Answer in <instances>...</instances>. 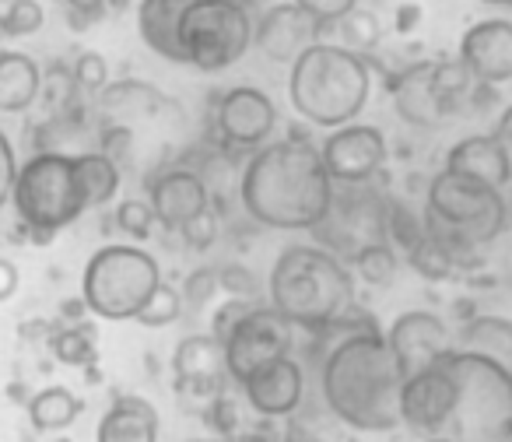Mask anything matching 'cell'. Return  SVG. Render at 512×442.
Here are the masks:
<instances>
[{
	"label": "cell",
	"mask_w": 512,
	"mask_h": 442,
	"mask_svg": "<svg viewBox=\"0 0 512 442\" xmlns=\"http://www.w3.org/2000/svg\"><path fill=\"white\" fill-rule=\"evenodd\" d=\"M334 179L320 148L302 134L256 148L242 169L239 197L249 218L281 232H309L330 204Z\"/></svg>",
	"instance_id": "6da1fadb"
},
{
	"label": "cell",
	"mask_w": 512,
	"mask_h": 442,
	"mask_svg": "<svg viewBox=\"0 0 512 442\" xmlns=\"http://www.w3.org/2000/svg\"><path fill=\"white\" fill-rule=\"evenodd\" d=\"M327 407L358 432H393L400 425V376L379 330L344 334L320 372Z\"/></svg>",
	"instance_id": "7a4b0ae2"
},
{
	"label": "cell",
	"mask_w": 512,
	"mask_h": 442,
	"mask_svg": "<svg viewBox=\"0 0 512 442\" xmlns=\"http://www.w3.org/2000/svg\"><path fill=\"white\" fill-rule=\"evenodd\" d=\"M271 309L320 334L355 309L351 271L323 246H288L271 271Z\"/></svg>",
	"instance_id": "3957f363"
},
{
	"label": "cell",
	"mask_w": 512,
	"mask_h": 442,
	"mask_svg": "<svg viewBox=\"0 0 512 442\" xmlns=\"http://www.w3.org/2000/svg\"><path fill=\"white\" fill-rule=\"evenodd\" d=\"M372 95L369 60L337 43H316L292 64L288 99L313 127H344L362 116Z\"/></svg>",
	"instance_id": "277c9868"
},
{
	"label": "cell",
	"mask_w": 512,
	"mask_h": 442,
	"mask_svg": "<svg viewBox=\"0 0 512 442\" xmlns=\"http://www.w3.org/2000/svg\"><path fill=\"white\" fill-rule=\"evenodd\" d=\"M456 400L442 428L449 442H512V369L470 351H449Z\"/></svg>",
	"instance_id": "5b68a950"
},
{
	"label": "cell",
	"mask_w": 512,
	"mask_h": 442,
	"mask_svg": "<svg viewBox=\"0 0 512 442\" xmlns=\"http://www.w3.org/2000/svg\"><path fill=\"white\" fill-rule=\"evenodd\" d=\"M425 229L446 239L463 264H477V250L495 243L502 236L505 221H509V207L505 197L491 186L467 179L460 172L442 169L439 176L428 183V207L421 214Z\"/></svg>",
	"instance_id": "8992f818"
},
{
	"label": "cell",
	"mask_w": 512,
	"mask_h": 442,
	"mask_svg": "<svg viewBox=\"0 0 512 442\" xmlns=\"http://www.w3.org/2000/svg\"><path fill=\"white\" fill-rule=\"evenodd\" d=\"M11 200L29 229V239L39 246H46L60 229L74 225L88 211L74 179V162L64 151H39L25 165H18Z\"/></svg>",
	"instance_id": "52a82bcc"
},
{
	"label": "cell",
	"mask_w": 512,
	"mask_h": 442,
	"mask_svg": "<svg viewBox=\"0 0 512 442\" xmlns=\"http://www.w3.org/2000/svg\"><path fill=\"white\" fill-rule=\"evenodd\" d=\"M162 281L158 260L141 246H102L85 267L81 302L102 320H134Z\"/></svg>",
	"instance_id": "ba28073f"
},
{
	"label": "cell",
	"mask_w": 512,
	"mask_h": 442,
	"mask_svg": "<svg viewBox=\"0 0 512 442\" xmlns=\"http://www.w3.org/2000/svg\"><path fill=\"white\" fill-rule=\"evenodd\" d=\"M176 36L183 64L214 74L246 57L253 43V18L239 0H186Z\"/></svg>",
	"instance_id": "9c48e42d"
},
{
	"label": "cell",
	"mask_w": 512,
	"mask_h": 442,
	"mask_svg": "<svg viewBox=\"0 0 512 442\" xmlns=\"http://www.w3.org/2000/svg\"><path fill=\"white\" fill-rule=\"evenodd\" d=\"M386 211L390 200L369 183H334L330 204L316 221V246L334 253L337 260H355L365 246L386 243Z\"/></svg>",
	"instance_id": "30bf717a"
},
{
	"label": "cell",
	"mask_w": 512,
	"mask_h": 442,
	"mask_svg": "<svg viewBox=\"0 0 512 442\" xmlns=\"http://www.w3.org/2000/svg\"><path fill=\"white\" fill-rule=\"evenodd\" d=\"M295 348V327L278 313V309L256 302L232 330L221 341V351H225V376L235 379V383H246L256 369L278 362V358H288Z\"/></svg>",
	"instance_id": "8fae6325"
},
{
	"label": "cell",
	"mask_w": 512,
	"mask_h": 442,
	"mask_svg": "<svg viewBox=\"0 0 512 442\" xmlns=\"http://www.w3.org/2000/svg\"><path fill=\"white\" fill-rule=\"evenodd\" d=\"M320 158L334 183H369L386 165V137L369 123H344L323 141Z\"/></svg>",
	"instance_id": "7c38bea8"
},
{
	"label": "cell",
	"mask_w": 512,
	"mask_h": 442,
	"mask_svg": "<svg viewBox=\"0 0 512 442\" xmlns=\"http://www.w3.org/2000/svg\"><path fill=\"white\" fill-rule=\"evenodd\" d=\"M383 337L404 379L428 369V365H435L442 355H449L456 344L446 323L435 313H428V309H411V313L397 316L390 334H383Z\"/></svg>",
	"instance_id": "4fadbf2b"
},
{
	"label": "cell",
	"mask_w": 512,
	"mask_h": 442,
	"mask_svg": "<svg viewBox=\"0 0 512 442\" xmlns=\"http://www.w3.org/2000/svg\"><path fill=\"white\" fill-rule=\"evenodd\" d=\"M442 358L428 369L407 376L404 386H400V425L414 428V432L442 435L449 411H453L456 386Z\"/></svg>",
	"instance_id": "5bb4252c"
},
{
	"label": "cell",
	"mask_w": 512,
	"mask_h": 442,
	"mask_svg": "<svg viewBox=\"0 0 512 442\" xmlns=\"http://www.w3.org/2000/svg\"><path fill=\"white\" fill-rule=\"evenodd\" d=\"M214 120H218V134L228 148H260L278 127V109L267 92L239 85L221 95Z\"/></svg>",
	"instance_id": "9a60e30c"
},
{
	"label": "cell",
	"mask_w": 512,
	"mask_h": 442,
	"mask_svg": "<svg viewBox=\"0 0 512 442\" xmlns=\"http://www.w3.org/2000/svg\"><path fill=\"white\" fill-rule=\"evenodd\" d=\"M316 43H323V25H316L295 4H278V8L260 15V25H253L249 46H256L274 64H295Z\"/></svg>",
	"instance_id": "2e32d148"
},
{
	"label": "cell",
	"mask_w": 512,
	"mask_h": 442,
	"mask_svg": "<svg viewBox=\"0 0 512 442\" xmlns=\"http://www.w3.org/2000/svg\"><path fill=\"white\" fill-rule=\"evenodd\" d=\"M460 60L481 85H509L512 81V22L505 18H488L463 32Z\"/></svg>",
	"instance_id": "e0dca14e"
},
{
	"label": "cell",
	"mask_w": 512,
	"mask_h": 442,
	"mask_svg": "<svg viewBox=\"0 0 512 442\" xmlns=\"http://www.w3.org/2000/svg\"><path fill=\"white\" fill-rule=\"evenodd\" d=\"M148 207H151V214H155L158 225L179 232L193 214L211 207V190H207L204 176H197V172L165 169L162 176L151 179Z\"/></svg>",
	"instance_id": "ac0fdd59"
},
{
	"label": "cell",
	"mask_w": 512,
	"mask_h": 442,
	"mask_svg": "<svg viewBox=\"0 0 512 442\" xmlns=\"http://www.w3.org/2000/svg\"><path fill=\"white\" fill-rule=\"evenodd\" d=\"M242 390H246L249 407L260 418H288V414L299 411L302 393H306V376H302V365L288 355L264 365V369H256L242 383Z\"/></svg>",
	"instance_id": "d6986e66"
},
{
	"label": "cell",
	"mask_w": 512,
	"mask_h": 442,
	"mask_svg": "<svg viewBox=\"0 0 512 442\" xmlns=\"http://www.w3.org/2000/svg\"><path fill=\"white\" fill-rule=\"evenodd\" d=\"M446 169L460 172L467 179L491 186V190L502 193L512 179V158H509V144L502 134H474L463 137L449 148L446 155Z\"/></svg>",
	"instance_id": "ffe728a7"
},
{
	"label": "cell",
	"mask_w": 512,
	"mask_h": 442,
	"mask_svg": "<svg viewBox=\"0 0 512 442\" xmlns=\"http://www.w3.org/2000/svg\"><path fill=\"white\" fill-rule=\"evenodd\" d=\"M172 372H176L179 390H190L197 397H218L225 386V351L211 334H190L179 341L172 355Z\"/></svg>",
	"instance_id": "44dd1931"
},
{
	"label": "cell",
	"mask_w": 512,
	"mask_h": 442,
	"mask_svg": "<svg viewBox=\"0 0 512 442\" xmlns=\"http://www.w3.org/2000/svg\"><path fill=\"white\" fill-rule=\"evenodd\" d=\"M432 67H435V60H421V64H411L407 71H400L397 78H393V106H397L400 120L421 130L442 127V123L449 120L439 95H435Z\"/></svg>",
	"instance_id": "7402d4cb"
},
{
	"label": "cell",
	"mask_w": 512,
	"mask_h": 442,
	"mask_svg": "<svg viewBox=\"0 0 512 442\" xmlns=\"http://www.w3.org/2000/svg\"><path fill=\"white\" fill-rule=\"evenodd\" d=\"M95 442H158V411L144 397H116L102 414Z\"/></svg>",
	"instance_id": "603a6c76"
},
{
	"label": "cell",
	"mask_w": 512,
	"mask_h": 442,
	"mask_svg": "<svg viewBox=\"0 0 512 442\" xmlns=\"http://www.w3.org/2000/svg\"><path fill=\"white\" fill-rule=\"evenodd\" d=\"M43 95V71L29 53L0 50V113H25Z\"/></svg>",
	"instance_id": "cb8c5ba5"
},
{
	"label": "cell",
	"mask_w": 512,
	"mask_h": 442,
	"mask_svg": "<svg viewBox=\"0 0 512 442\" xmlns=\"http://www.w3.org/2000/svg\"><path fill=\"white\" fill-rule=\"evenodd\" d=\"M186 0H141V15H137V29L141 39L148 43V50H155L158 57L183 64V50H179V15H183Z\"/></svg>",
	"instance_id": "d4e9b609"
},
{
	"label": "cell",
	"mask_w": 512,
	"mask_h": 442,
	"mask_svg": "<svg viewBox=\"0 0 512 442\" xmlns=\"http://www.w3.org/2000/svg\"><path fill=\"white\" fill-rule=\"evenodd\" d=\"M456 351H470V355H484L491 362L512 369V323L502 316H474L467 327L460 330V344Z\"/></svg>",
	"instance_id": "484cf974"
},
{
	"label": "cell",
	"mask_w": 512,
	"mask_h": 442,
	"mask_svg": "<svg viewBox=\"0 0 512 442\" xmlns=\"http://www.w3.org/2000/svg\"><path fill=\"white\" fill-rule=\"evenodd\" d=\"M71 162L85 207H102L116 197V190H120V165L113 158L102 155V151H81V155H71Z\"/></svg>",
	"instance_id": "4316f807"
},
{
	"label": "cell",
	"mask_w": 512,
	"mask_h": 442,
	"mask_svg": "<svg viewBox=\"0 0 512 442\" xmlns=\"http://www.w3.org/2000/svg\"><path fill=\"white\" fill-rule=\"evenodd\" d=\"M404 257H407V264H411L414 271L428 281H449V278L460 274V267H467L463 264V257L446 243V239H439L428 229L421 232V239L404 253Z\"/></svg>",
	"instance_id": "83f0119b"
},
{
	"label": "cell",
	"mask_w": 512,
	"mask_h": 442,
	"mask_svg": "<svg viewBox=\"0 0 512 442\" xmlns=\"http://www.w3.org/2000/svg\"><path fill=\"white\" fill-rule=\"evenodd\" d=\"M81 400L67 386H46L29 400V418L39 432H64L78 421Z\"/></svg>",
	"instance_id": "f1b7e54d"
},
{
	"label": "cell",
	"mask_w": 512,
	"mask_h": 442,
	"mask_svg": "<svg viewBox=\"0 0 512 442\" xmlns=\"http://www.w3.org/2000/svg\"><path fill=\"white\" fill-rule=\"evenodd\" d=\"M327 32H334L337 36V46L358 53V57H365L369 50H376L379 39H383V25H379V18L372 15V11H362V8H351L344 18H337L334 25H327L323 36H327Z\"/></svg>",
	"instance_id": "f546056e"
},
{
	"label": "cell",
	"mask_w": 512,
	"mask_h": 442,
	"mask_svg": "<svg viewBox=\"0 0 512 442\" xmlns=\"http://www.w3.org/2000/svg\"><path fill=\"white\" fill-rule=\"evenodd\" d=\"M50 351H53V358L64 365L95 362V327L85 320L71 323V327H57L50 334Z\"/></svg>",
	"instance_id": "4dcf8cb0"
},
{
	"label": "cell",
	"mask_w": 512,
	"mask_h": 442,
	"mask_svg": "<svg viewBox=\"0 0 512 442\" xmlns=\"http://www.w3.org/2000/svg\"><path fill=\"white\" fill-rule=\"evenodd\" d=\"M179 316H183V295H179L172 285H165V281H158L155 292H151L148 302L137 309L134 320L141 323V327H169V323H176Z\"/></svg>",
	"instance_id": "1f68e13d"
},
{
	"label": "cell",
	"mask_w": 512,
	"mask_h": 442,
	"mask_svg": "<svg viewBox=\"0 0 512 442\" xmlns=\"http://www.w3.org/2000/svg\"><path fill=\"white\" fill-rule=\"evenodd\" d=\"M351 264H355V271L362 274L369 285H390L393 274H397V250H393L390 243H372V246H365Z\"/></svg>",
	"instance_id": "d6a6232c"
},
{
	"label": "cell",
	"mask_w": 512,
	"mask_h": 442,
	"mask_svg": "<svg viewBox=\"0 0 512 442\" xmlns=\"http://www.w3.org/2000/svg\"><path fill=\"white\" fill-rule=\"evenodd\" d=\"M39 29H43V4L39 0H11L4 22H0V36L22 39Z\"/></svg>",
	"instance_id": "836d02e7"
},
{
	"label": "cell",
	"mask_w": 512,
	"mask_h": 442,
	"mask_svg": "<svg viewBox=\"0 0 512 442\" xmlns=\"http://www.w3.org/2000/svg\"><path fill=\"white\" fill-rule=\"evenodd\" d=\"M116 225L127 232L130 239H148L155 232V214H151L148 200H123L116 207Z\"/></svg>",
	"instance_id": "e575fe53"
},
{
	"label": "cell",
	"mask_w": 512,
	"mask_h": 442,
	"mask_svg": "<svg viewBox=\"0 0 512 442\" xmlns=\"http://www.w3.org/2000/svg\"><path fill=\"white\" fill-rule=\"evenodd\" d=\"M71 78H74V88H81V92H88V95H99L102 88L109 85L106 57H99V53H81Z\"/></svg>",
	"instance_id": "d590c367"
},
{
	"label": "cell",
	"mask_w": 512,
	"mask_h": 442,
	"mask_svg": "<svg viewBox=\"0 0 512 442\" xmlns=\"http://www.w3.org/2000/svg\"><path fill=\"white\" fill-rule=\"evenodd\" d=\"M179 236L186 239V246H190V250H207V246L218 239V214H214L211 207H207V211H200V214H193L183 229H179Z\"/></svg>",
	"instance_id": "8d00e7d4"
},
{
	"label": "cell",
	"mask_w": 512,
	"mask_h": 442,
	"mask_svg": "<svg viewBox=\"0 0 512 442\" xmlns=\"http://www.w3.org/2000/svg\"><path fill=\"white\" fill-rule=\"evenodd\" d=\"M295 8H302L316 25H334L337 18H344L351 8H358V0H292Z\"/></svg>",
	"instance_id": "74e56055"
},
{
	"label": "cell",
	"mask_w": 512,
	"mask_h": 442,
	"mask_svg": "<svg viewBox=\"0 0 512 442\" xmlns=\"http://www.w3.org/2000/svg\"><path fill=\"white\" fill-rule=\"evenodd\" d=\"M218 288H225L232 299H256L260 295V281L246 271V267L232 264V267H221L218 271Z\"/></svg>",
	"instance_id": "f35d334b"
},
{
	"label": "cell",
	"mask_w": 512,
	"mask_h": 442,
	"mask_svg": "<svg viewBox=\"0 0 512 442\" xmlns=\"http://www.w3.org/2000/svg\"><path fill=\"white\" fill-rule=\"evenodd\" d=\"M256 302H260V299H228L225 306H221L218 313H214V327H211V337H214V341H218V344L225 341L228 330H232L235 323H239L242 316H246L249 309L256 306Z\"/></svg>",
	"instance_id": "ab89813d"
},
{
	"label": "cell",
	"mask_w": 512,
	"mask_h": 442,
	"mask_svg": "<svg viewBox=\"0 0 512 442\" xmlns=\"http://www.w3.org/2000/svg\"><path fill=\"white\" fill-rule=\"evenodd\" d=\"M214 288H218V271H197V274H190V281H186V288L179 295H183L190 306H200V302H207L214 295Z\"/></svg>",
	"instance_id": "60d3db41"
},
{
	"label": "cell",
	"mask_w": 512,
	"mask_h": 442,
	"mask_svg": "<svg viewBox=\"0 0 512 442\" xmlns=\"http://www.w3.org/2000/svg\"><path fill=\"white\" fill-rule=\"evenodd\" d=\"M15 172H18V158L11 148L8 134L0 130V204L11 197V186H15Z\"/></svg>",
	"instance_id": "b9f144b4"
},
{
	"label": "cell",
	"mask_w": 512,
	"mask_h": 442,
	"mask_svg": "<svg viewBox=\"0 0 512 442\" xmlns=\"http://www.w3.org/2000/svg\"><path fill=\"white\" fill-rule=\"evenodd\" d=\"M64 4L74 29H88V25L106 15V0H64Z\"/></svg>",
	"instance_id": "7bdbcfd3"
},
{
	"label": "cell",
	"mask_w": 512,
	"mask_h": 442,
	"mask_svg": "<svg viewBox=\"0 0 512 442\" xmlns=\"http://www.w3.org/2000/svg\"><path fill=\"white\" fill-rule=\"evenodd\" d=\"M18 281H22L18 278V267L11 264V260L0 257V302H8L11 295L18 292Z\"/></svg>",
	"instance_id": "ee69618b"
},
{
	"label": "cell",
	"mask_w": 512,
	"mask_h": 442,
	"mask_svg": "<svg viewBox=\"0 0 512 442\" xmlns=\"http://www.w3.org/2000/svg\"><path fill=\"white\" fill-rule=\"evenodd\" d=\"M418 22H421L418 4H400V8H397V32H400V36H407V32H411Z\"/></svg>",
	"instance_id": "f6af8a7d"
},
{
	"label": "cell",
	"mask_w": 512,
	"mask_h": 442,
	"mask_svg": "<svg viewBox=\"0 0 512 442\" xmlns=\"http://www.w3.org/2000/svg\"><path fill=\"white\" fill-rule=\"evenodd\" d=\"M281 442H323V439H313V435H302V432H288Z\"/></svg>",
	"instance_id": "bcb514c9"
},
{
	"label": "cell",
	"mask_w": 512,
	"mask_h": 442,
	"mask_svg": "<svg viewBox=\"0 0 512 442\" xmlns=\"http://www.w3.org/2000/svg\"><path fill=\"white\" fill-rule=\"evenodd\" d=\"M484 4H495V8H509L512 0H484Z\"/></svg>",
	"instance_id": "7dc6e473"
},
{
	"label": "cell",
	"mask_w": 512,
	"mask_h": 442,
	"mask_svg": "<svg viewBox=\"0 0 512 442\" xmlns=\"http://www.w3.org/2000/svg\"><path fill=\"white\" fill-rule=\"evenodd\" d=\"M428 442H449L446 435H435V439H428Z\"/></svg>",
	"instance_id": "c3c4849f"
}]
</instances>
